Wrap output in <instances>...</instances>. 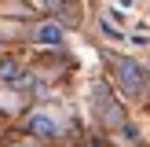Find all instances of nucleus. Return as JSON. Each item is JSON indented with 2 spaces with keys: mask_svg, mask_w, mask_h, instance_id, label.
<instances>
[{
  "mask_svg": "<svg viewBox=\"0 0 150 147\" xmlns=\"http://www.w3.org/2000/svg\"><path fill=\"white\" fill-rule=\"evenodd\" d=\"M26 132H33V136H59V132H62V125H59L51 114L37 110V114L26 118Z\"/></svg>",
  "mask_w": 150,
  "mask_h": 147,
  "instance_id": "nucleus-2",
  "label": "nucleus"
},
{
  "mask_svg": "<svg viewBox=\"0 0 150 147\" xmlns=\"http://www.w3.org/2000/svg\"><path fill=\"white\" fill-rule=\"evenodd\" d=\"M33 44L37 48H59L62 44V26L59 22H40L33 29Z\"/></svg>",
  "mask_w": 150,
  "mask_h": 147,
  "instance_id": "nucleus-3",
  "label": "nucleus"
},
{
  "mask_svg": "<svg viewBox=\"0 0 150 147\" xmlns=\"http://www.w3.org/2000/svg\"><path fill=\"white\" fill-rule=\"evenodd\" d=\"M18 147H29V143H18Z\"/></svg>",
  "mask_w": 150,
  "mask_h": 147,
  "instance_id": "nucleus-6",
  "label": "nucleus"
},
{
  "mask_svg": "<svg viewBox=\"0 0 150 147\" xmlns=\"http://www.w3.org/2000/svg\"><path fill=\"white\" fill-rule=\"evenodd\" d=\"M125 41H132V44H150V29L143 26V22H139V26H136V29H132V33H128V37H125Z\"/></svg>",
  "mask_w": 150,
  "mask_h": 147,
  "instance_id": "nucleus-5",
  "label": "nucleus"
},
{
  "mask_svg": "<svg viewBox=\"0 0 150 147\" xmlns=\"http://www.w3.org/2000/svg\"><path fill=\"white\" fill-rule=\"evenodd\" d=\"M114 74H117V81H121V88L128 96H139L143 85H146V70L139 63H132V59H114Z\"/></svg>",
  "mask_w": 150,
  "mask_h": 147,
  "instance_id": "nucleus-1",
  "label": "nucleus"
},
{
  "mask_svg": "<svg viewBox=\"0 0 150 147\" xmlns=\"http://www.w3.org/2000/svg\"><path fill=\"white\" fill-rule=\"evenodd\" d=\"M0 81L4 85H26V70H22V63H15V59H0Z\"/></svg>",
  "mask_w": 150,
  "mask_h": 147,
  "instance_id": "nucleus-4",
  "label": "nucleus"
}]
</instances>
